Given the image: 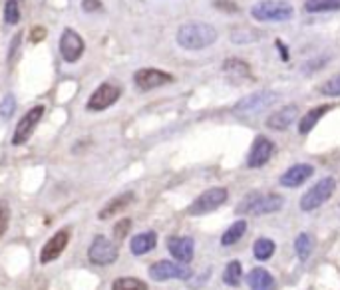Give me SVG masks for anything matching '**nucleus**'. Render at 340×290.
<instances>
[{
  "instance_id": "412c9836",
  "label": "nucleus",
  "mask_w": 340,
  "mask_h": 290,
  "mask_svg": "<svg viewBox=\"0 0 340 290\" xmlns=\"http://www.w3.org/2000/svg\"><path fill=\"white\" fill-rule=\"evenodd\" d=\"M328 109H330L328 106H319V108L310 109L308 113H304L303 119H301V124H299V131H301L303 135H304V133H308L312 127L319 124V119H321V117L324 115V113H326V111H328Z\"/></svg>"
},
{
  "instance_id": "c9c22d12",
  "label": "nucleus",
  "mask_w": 340,
  "mask_h": 290,
  "mask_svg": "<svg viewBox=\"0 0 340 290\" xmlns=\"http://www.w3.org/2000/svg\"><path fill=\"white\" fill-rule=\"evenodd\" d=\"M30 38H32V42H40L42 38H46V30L38 26V28H34V30L30 32Z\"/></svg>"
},
{
  "instance_id": "c756f323",
  "label": "nucleus",
  "mask_w": 340,
  "mask_h": 290,
  "mask_svg": "<svg viewBox=\"0 0 340 290\" xmlns=\"http://www.w3.org/2000/svg\"><path fill=\"white\" fill-rule=\"evenodd\" d=\"M14 109H16V98H14L12 93H6L4 100L0 102V117H2V119L12 117Z\"/></svg>"
},
{
  "instance_id": "9d476101",
  "label": "nucleus",
  "mask_w": 340,
  "mask_h": 290,
  "mask_svg": "<svg viewBox=\"0 0 340 290\" xmlns=\"http://www.w3.org/2000/svg\"><path fill=\"white\" fill-rule=\"evenodd\" d=\"M84 50H86L84 38L80 36L76 30L66 28V30L62 32V36H60V54H62V58H64L68 64H74V62H78V60L82 58Z\"/></svg>"
},
{
  "instance_id": "2eb2a0df",
  "label": "nucleus",
  "mask_w": 340,
  "mask_h": 290,
  "mask_svg": "<svg viewBox=\"0 0 340 290\" xmlns=\"http://www.w3.org/2000/svg\"><path fill=\"white\" fill-rule=\"evenodd\" d=\"M167 249L173 254V258L179 260L181 264H187L193 260V253H195V243L189 236H171L167 240Z\"/></svg>"
},
{
  "instance_id": "39448f33",
  "label": "nucleus",
  "mask_w": 340,
  "mask_h": 290,
  "mask_svg": "<svg viewBox=\"0 0 340 290\" xmlns=\"http://www.w3.org/2000/svg\"><path fill=\"white\" fill-rule=\"evenodd\" d=\"M334 191H336V181L332 177H324L319 183H314L301 197V209H303L304 213L319 209V207H322L326 201L334 195Z\"/></svg>"
},
{
  "instance_id": "4468645a",
  "label": "nucleus",
  "mask_w": 340,
  "mask_h": 290,
  "mask_svg": "<svg viewBox=\"0 0 340 290\" xmlns=\"http://www.w3.org/2000/svg\"><path fill=\"white\" fill-rule=\"evenodd\" d=\"M273 153H275V143H273L268 137H265V135H259V137L253 141L249 157H247V167L259 169V167L267 165L268 159L273 157Z\"/></svg>"
},
{
  "instance_id": "f03ea898",
  "label": "nucleus",
  "mask_w": 340,
  "mask_h": 290,
  "mask_svg": "<svg viewBox=\"0 0 340 290\" xmlns=\"http://www.w3.org/2000/svg\"><path fill=\"white\" fill-rule=\"evenodd\" d=\"M285 199L277 193H249L247 197L239 201L237 205V213H247V215H268V213H275L283 207Z\"/></svg>"
},
{
  "instance_id": "f704fd0d",
  "label": "nucleus",
  "mask_w": 340,
  "mask_h": 290,
  "mask_svg": "<svg viewBox=\"0 0 340 290\" xmlns=\"http://www.w3.org/2000/svg\"><path fill=\"white\" fill-rule=\"evenodd\" d=\"M82 8H84L86 12L102 10V0H82Z\"/></svg>"
},
{
  "instance_id": "423d86ee",
  "label": "nucleus",
  "mask_w": 340,
  "mask_h": 290,
  "mask_svg": "<svg viewBox=\"0 0 340 290\" xmlns=\"http://www.w3.org/2000/svg\"><path fill=\"white\" fill-rule=\"evenodd\" d=\"M120 256L118 251V245L114 240H109L107 236L98 235L94 236V240L89 243L88 247V258L92 264L96 267H107V264H114Z\"/></svg>"
},
{
  "instance_id": "f3484780",
  "label": "nucleus",
  "mask_w": 340,
  "mask_h": 290,
  "mask_svg": "<svg viewBox=\"0 0 340 290\" xmlns=\"http://www.w3.org/2000/svg\"><path fill=\"white\" fill-rule=\"evenodd\" d=\"M299 115V108L292 104V106H285L281 108L279 111H275L270 117L267 119V126L270 129H277V131H285L288 127L292 126V122L297 119Z\"/></svg>"
},
{
  "instance_id": "f8f14e48",
  "label": "nucleus",
  "mask_w": 340,
  "mask_h": 290,
  "mask_svg": "<svg viewBox=\"0 0 340 290\" xmlns=\"http://www.w3.org/2000/svg\"><path fill=\"white\" fill-rule=\"evenodd\" d=\"M133 82H135V86L140 90L149 91L173 82V76L163 72V70H157V68H142V70H138L133 74Z\"/></svg>"
},
{
  "instance_id": "72a5a7b5",
  "label": "nucleus",
  "mask_w": 340,
  "mask_h": 290,
  "mask_svg": "<svg viewBox=\"0 0 340 290\" xmlns=\"http://www.w3.org/2000/svg\"><path fill=\"white\" fill-rule=\"evenodd\" d=\"M10 223V209L6 207V203H0V236L6 233Z\"/></svg>"
},
{
  "instance_id": "393cba45",
  "label": "nucleus",
  "mask_w": 340,
  "mask_h": 290,
  "mask_svg": "<svg viewBox=\"0 0 340 290\" xmlns=\"http://www.w3.org/2000/svg\"><path fill=\"white\" fill-rule=\"evenodd\" d=\"M312 249H314V240H312L310 235L301 233V235L294 238V251H297L301 260H306V258L312 254Z\"/></svg>"
},
{
  "instance_id": "b1692460",
  "label": "nucleus",
  "mask_w": 340,
  "mask_h": 290,
  "mask_svg": "<svg viewBox=\"0 0 340 290\" xmlns=\"http://www.w3.org/2000/svg\"><path fill=\"white\" fill-rule=\"evenodd\" d=\"M223 280H225V284H229L233 288H237L241 284V280H243V269H241L239 260H231L227 264V269L223 272Z\"/></svg>"
},
{
  "instance_id": "0eeeda50",
  "label": "nucleus",
  "mask_w": 340,
  "mask_h": 290,
  "mask_svg": "<svg viewBox=\"0 0 340 290\" xmlns=\"http://www.w3.org/2000/svg\"><path fill=\"white\" fill-rule=\"evenodd\" d=\"M227 189H223V187H213V189H207V191H203L199 197H197L191 205H189V209H187V213L191 215V217H199V215H207V213H211L213 209L217 207H221L225 201H227Z\"/></svg>"
},
{
  "instance_id": "1a4fd4ad",
  "label": "nucleus",
  "mask_w": 340,
  "mask_h": 290,
  "mask_svg": "<svg viewBox=\"0 0 340 290\" xmlns=\"http://www.w3.org/2000/svg\"><path fill=\"white\" fill-rule=\"evenodd\" d=\"M42 115H44V106H36V108H32L30 111H26V113L20 117L16 129H14L12 145H24L26 143V141L32 137V133H34L36 126L40 124Z\"/></svg>"
},
{
  "instance_id": "cd10ccee",
  "label": "nucleus",
  "mask_w": 340,
  "mask_h": 290,
  "mask_svg": "<svg viewBox=\"0 0 340 290\" xmlns=\"http://www.w3.org/2000/svg\"><path fill=\"white\" fill-rule=\"evenodd\" d=\"M223 70L229 74V76H239V78H245V76H249V66L243 62V60H227L225 64H223Z\"/></svg>"
},
{
  "instance_id": "aec40b11",
  "label": "nucleus",
  "mask_w": 340,
  "mask_h": 290,
  "mask_svg": "<svg viewBox=\"0 0 340 290\" xmlns=\"http://www.w3.org/2000/svg\"><path fill=\"white\" fill-rule=\"evenodd\" d=\"M155 245H157V235L153 231H147V233H140V235L133 236L129 243V249L135 256H142V254L153 251Z\"/></svg>"
},
{
  "instance_id": "7ed1b4c3",
  "label": "nucleus",
  "mask_w": 340,
  "mask_h": 290,
  "mask_svg": "<svg viewBox=\"0 0 340 290\" xmlns=\"http://www.w3.org/2000/svg\"><path fill=\"white\" fill-rule=\"evenodd\" d=\"M251 14L261 22H286L294 16V8L286 0H261L251 8Z\"/></svg>"
},
{
  "instance_id": "7c9ffc66",
  "label": "nucleus",
  "mask_w": 340,
  "mask_h": 290,
  "mask_svg": "<svg viewBox=\"0 0 340 290\" xmlns=\"http://www.w3.org/2000/svg\"><path fill=\"white\" fill-rule=\"evenodd\" d=\"M321 91L324 95H330V98H338L340 95V74L332 76L330 80L324 82V86L321 88Z\"/></svg>"
},
{
  "instance_id": "a878e982",
  "label": "nucleus",
  "mask_w": 340,
  "mask_h": 290,
  "mask_svg": "<svg viewBox=\"0 0 340 290\" xmlns=\"http://www.w3.org/2000/svg\"><path fill=\"white\" fill-rule=\"evenodd\" d=\"M111 290H147V284L140 278H133V276H122V278L114 280Z\"/></svg>"
},
{
  "instance_id": "4be33fe9",
  "label": "nucleus",
  "mask_w": 340,
  "mask_h": 290,
  "mask_svg": "<svg viewBox=\"0 0 340 290\" xmlns=\"http://www.w3.org/2000/svg\"><path fill=\"white\" fill-rule=\"evenodd\" d=\"M247 233V221H235L231 227L225 231V235L221 238V243L225 245V247H229V245H235V243H239L243 236Z\"/></svg>"
},
{
  "instance_id": "2f4dec72",
  "label": "nucleus",
  "mask_w": 340,
  "mask_h": 290,
  "mask_svg": "<svg viewBox=\"0 0 340 290\" xmlns=\"http://www.w3.org/2000/svg\"><path fill=\"white\" fill-rule=\"evenodd\" d=\"M259 38V34L255 30H233L231 40L235 44H245V42H255Z\"/></svg>"
},
{
  "instance_id": "c85d7f7f",
  "label": "nucleus",
  "mask_w": 340,
  "mask_h": 290,
  "mask_svg": "<svg viewBox=\"0 0 340 290\" xmlns=\"http://www.w3.org/2000/svg\"><path fill=\"white\" fill-rule=\"evenodd\" d=\"M18 20H20L18 2L16 0H6V4H4V22L10 24V26H14V24H18Z\"/></svg>"
},
{
  "instance_id": "6ab92c4d",
  "label": "nucleus",
  "mask_w": 340,
  "mask_h": 290,
  "mask_svg": "<svg viewBox=\"0 0 340 290\" xmlns=\"http://www.w3.org/2000/svg\"><path fill=\"white\" fill-rule=\"evenodd\" d=\"M247 284L251 290H277L273 274L265 269H253L247 276Z\"/></svg>"
},
{
  "instance_id": "6e6552de",
  "label": "nucleus",
  "mask_w": 340,
  "mask_h": 290,
  "mask_svg": "<svg viewBox=\"0 0 340 290\" xmlns=\"http://www.w3.org/2000/svg\"><path fill=\"white\" fill-rule=\"evenodd\" d=\"M120 95H122L120 86H116V84H111V82H104V84H100V86L94 90V93L89 95L86 108H88L89 111H104V109H107L109 106H114V104L120 100Z\"/></svg>"
},
{
  "instance_id": "5701e85b",
  "label": "nucleus",
  "mask_w": 340,
  "mask_h": 290,
  "mask_svg": "<svg viewBox=\"0 0 340 290\" xmlns=\"http://www.w3.org/2000/svg\"><path fill=\"white\" fill-rule=\"evenodd\" d=\"M306 12H332L340 10V0H306L304 2Z\"/></svg>"
},
{
  "instance_id": "dca6fc26",
  "label": "nucleus",
  "mask_w": 340,
  "mask_h": 290,
  "mask_svg": "<svg viewBox=\"0 0 340 290\" xmlns=\"http://www.w3.org/2000/svg\"><path fill=\"white\" fill-rule=\"evenodd\" d=\"M314 173V167L308 163H297L292 165V167H288L285 173L281 175V185L283 187H299V185H303L310 175Z\"/></svg>"
},
{
  "instance_id": "9b49d317",
  "label": "nucleus",
  "mask_w": 340,
  "mask_h": 290,
  "mask_svg": "<svg viewBox=\"0 0 340 290\" xmlns=\"http://www.w3.org/2000/svg\"><path fill=\"white\" fill-rule=\"evenodd\" d=\"M149 276L157 282L171 280V278H189L191 269H187L181 262H171V260H157L149 267Z\"/></svg>"
},
{
  "instance_id": "a211bd4d",
  "label": "nucleus",
  "mask_w": 340,
  "mask_h": 290,
  "mask_svg": "<svg viewBox=\"0 0 340 290\" xmlns=\"http://www.w3.org/2000/svg\"><path fill=\"white\" fill-rule=\"evenodd\" d=\"M133 201H135V195H133L131 191H125V193H122V195L114 197L111 201H107L106 205H104V209L100 211V215H98V217L102 219V221L111 219L114 215H118V213H122L124 209H127Z\"/></svg>"
},
{
  "instance_id": "4c0bfd02",
  "label": "nucleus",
  "mask_w": 340,
  "mask_h": 290,
  "mask_svg": "<svg viewBox=\"0 0 340 290\" xmlns=\"http://www.w3.org/2000/svg\"><path fill=\"white\" fill-rule=\"evenodd\" d=\"M277 46H279V48H281V52H283V60H286V58H288V52H286L285 44H283L281 40H277Z\"/></svg>"
},
{
  "instance_id": "473e14b6",
  "label": "nucleus",
  "mask_w": 340,
  "mask_h": 290,
  "mask_svg": "<svg viewBox=\"0 0 340 290\" xmlns=\"http://www.w3.org/2000/svg\"><path fill=\"white\" fill-rule=\"evenodd\" d=\"M129 229H131V221H129V219H122V221H118V223H116V227H114V236H116V240H122V238H125V235L129 233Z\"/></svg>"
},
{
  "instance_id": "e433bc0d",
  "label": "nucleus",
  "mask_w": 340,
  "mask_h": 290,
  "mask_svg": "<svg viewBox=\"0 0 340 290\" xmlns=\"http://www.w3.org/2000/svg\"><path fill=\"white\" fill-rule=\"evenodd\" d=\"M20 38H22V34H18L14 40H12V44H10V52H8V62L12 60V56L16 54V50H18V46H20Z\"/></svg>"
},
{
  "instance_id": "20e7f679",
  "label": "nucleus",
  "mask_w": 340,
  "mask_h": 290,
  "mask_svg": "<svg viewBox=\"0 0 340 290\" xmlns=\"http://www.w3.org/2000/svg\"><path fill=\"white\" fill-rule=\"evenodd\" d=\"M277 100H279V93H277V91H270V90L255 91V93H251L247 98L239 100V102L235 104V108H233V113H235V115H243V117L255 115V113H259V111H265L267 108H270Z\"/></svg>"
},
{
  "instance_id": "ddd939ff",
  "label": "nucleus",
  "mask_w": 340,
  "mask_h": 290,
  "mask_svg": "<svg viewBox=\"0 0 340 290\" xmlns=\"http://www.w3.org/2000/svg\"><path fill=\"white\" fill-rule=\"evenodd\" d=\"M68 243H70V229H60V231H56V233L46 240V245L42 247V251H40V262H42V264L54 262L60 254L66 251Z\"/></svg>"
},
{
  "instance_id": "bb28decb",
  "label": "nucleus",
  "mask_w": 340,
  "mask_h": 290,
  "mask_svg": "<svg viewBox=\"0 0 340 290\" xmlns=\"http://www.w3.org/2000/svg\"><path fill=\"white\" fill-rule=\"evenodd\" d=\"M275 249L277 247L270 238H259L253 247V253H255V258H259V260H268L275 254Z\"/></svg>"
},
{
  "instance_id": "f257e3e1",
  "label": "nucleus",
  "mask_w": 340,
  "mask_h": 290,
  "mask_svg": "<svg viewBox=\"0 0 340 290\" xmlns=\"http://www.w3.org/2000/svg\"><path fill=\"white\" fill-rule=\"evenodd\" d=\"M217 42V30L207 22H187L177 30V44L185 50H203Z\"/></svg>"
}]
</instances>
